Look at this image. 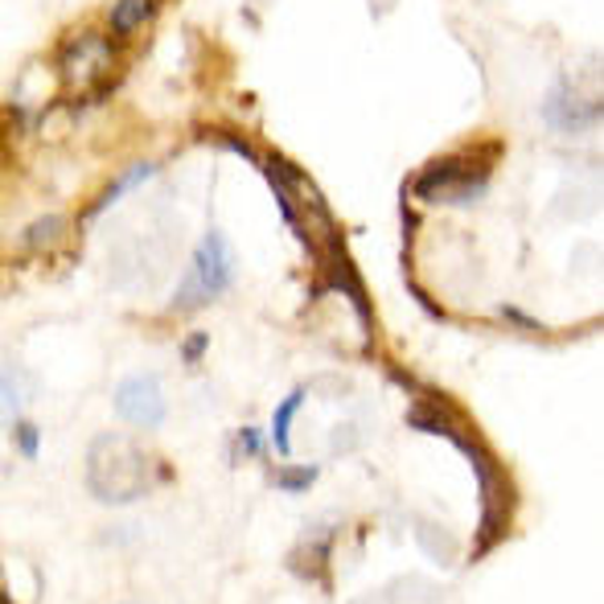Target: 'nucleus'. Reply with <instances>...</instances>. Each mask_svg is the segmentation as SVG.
I'll return each mask as SVG.
<instances>
[{
  "label": "nucleus",
  "mask_w": 604,
  "mask_h": 604,
  "mask_svg": "<svg viewBox=\"0 0 604 604\" xmlns=\"http://www.w3.org/2000/svg\"><path fill=\"white\" fill-rule=\"evenodd\" d=\"M156 464L144 449L120 436H99L91 457H86V485L99 502H132L153 490Z\"/></svg>",
  "instance_id": "nucleus-1"
},
{
  "label": "nucleus",
  "mask_w": 604,
  "mask_h": 604,
  "mask_svg": "<svg viewBox=\"0 0 604 604\" xmlns=\"http://www.w3.org/2000/svg\"><path fill=\"white\" fill-rule=\"evenodd\" d=\"M547 120L563 132H584L588 124H596V103H584V99L563 83L547 95Z\"/></svg>",
  "instance_id": "nucleus-6"
},
{
  "label": "nucleus",
  "mask_w": 604,
  "mask_h": 604,
  "mask_svg": "<svg viewBox=\"0 0 604 604\" xmlns=\"http://www.w3.org/2000/svg\"><path fill=\"white\" fill-rule=\"evenodd\" d=\"M13 416H17V387L0 375V423L13 420Z\"/></svg>",
  "instance_id": "nucleus-10"
},
{
  "label": "nucleus",
  "mask_w": 604,
  "mask_h": 604,
  "mask_svg": "<svg viewBox=\"0 0 604 604\" xmlns=\"http://www.w3.org/2000/svg\"><path fill=\"white\" fill-rule=\"evenodd\" d=\"M115 411L124 416L127 423L136 428H156L165 420V395H161V382L153 375H141V379H127L120 391H115Z\"/></svg>",
  "instance_id": "nucleus-4"
},
{
  "label": "nucleus",
  "mask_w": 604,
  "mask_h": 604,
  "mask_svg": "<svg viewBox=\"0 0 604 604\" xmlns=\"http://www.w3.org/2000/svg\"><path fill=\"white\" fill-rule=\"evenodd\" d=\"M62 71H66V79L71 83H86V79H95L108 62H112V50H108V42L103 38H95V33H83V38H74L66 50H62Z\"/></svg>",
  "instance_id": "nucleus-5"
},
{
  "label": "nucleus",
  "mask_w": 604,
  "mask_h": 604,
  "mask_svg": "<svg viewBox=\"0 0 604 604\" xmlns=\"http://www.w3.org/2000/svg\"><path fill=\"white\" fill-rule=\"evenodd\" d=\"M62 231H66V223L58 214H50V218H42V223H33L25 231V247L29 252H45V247H54L62 239Z\"/></svg>",
  "instance_id": "nucleus-9"
},
{
  "label": "nucleus",
  "mask_w": 604,
  "mask_h": 604,
  "mask_svg": "<svg viewBox=\"0 0 604 604\" xmlns=\"http://www.w3.org/2000/svg\"><path fill=\"white\" fill-rule=\"evenodd\" d=\"M231 284V247H226L223 235H206L202 247L194 252V267L185 272V284L173 296V309L190 313L197 305H206Z\"/></svg>",
  "instance_id": "nucleus-3"
},
{
  "label": "nucleus",
  "mask_w": 604,
  "mask_h": 604,
  "mask_svg": "<svg viewBox=\"0 0 604 604\" xmlns=\"http://www.w3.org/2000/svg\"><path fill=\"white\" fill-rule=\"evenodd\" d=\"M305 387H296L288 399L280 403V411H276V420H272V444H276V452H288V428H293V416H296V408L305 403Z\"/></svg>",
  "instance_id": "nucleus-8"
},
{
  "label": "nucleus",
  "mask_w": 604,
  "mask_h": 604,
  "mask_svg": "<svg viewBox=\"0 0 604 604\" xmlns=\"http://www.w3.org/2000/svg\"><path fill=\"white\" fill-rule=\"evenodd\" d=\"M485 185H490V161L481 153H457L432 161L416 177V194L423 202H436V206H452V202H469V197L485 194Z\"/></svg>",
  "instance_id": "nucleus-2"
},
{
  "label": "nucleus",
  "mask_w": 604,
  "mask_h": 604,
  "mask_svg": "<svg viewBox=\"0 0 604 604\" xmlns=\"http://www.w3.org/2000/svg\"><path fill=\"white\" fill-rule=\"evenodd\" d=\"M156 17V0H115L112 9V33L115 38H132L141 25Z\"/></svg>",
  "instance_id": "nucleus-7"
}]
</instances>
